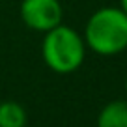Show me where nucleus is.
Wrapping results in <instances>:
<instances>
[{"label": "nucleus", "instance_id": "nucleus-3", "mask_svg": "<svg viewBox=\"0 0 127 127\" xmlns=\"http://www.w3.org/2000/svg\"><path fill=\"white\" fill-rule=\"evenodd\" d=\"M19 15L30 30L45 34L54 26L62 24L64 9L60 0H23Z\"/></svg>", "mask_w": 127, "mask_h": 127}, {"label": "nucleus", "instance_id": "nucleus-2", "mask_svg": "<svg viewBox=\"0 0 127 127\" xmlns=\"http://www.w3.org/2000/svg\"><path fill=\"white\" fill-rule=\"evenodd\" d=\"M43 62L51 71L60 75H69L84 64L86 43L75 28L67 24H58L43 34L41 41Z\"/></svg>", "mask_w": 127, "mask_h": 127}, {"label": "nucleus", "instance_id": "nucleus-6", "mask_svg": "<svg viewBox=\"0 0 127 127\" xmlns=\"http://www.w3.org/2000/svg\"><path fill=\"white\" fill-rule=\"evenodd\" d=\"M120 9L127 15V0H120Z\"/></svg>", "mask_w": 127, "mask_h": 127}, {"label": "nucleus", "instance_id": "nucleus-1", "mask_svg": "<svg viewBox=\"0 0 127 127\" xmlns=\"http://www.w3.org/2000/svg\"><path fill=\"white\" fill-rule=\"evenodd\" d=\"M86 49L99 56H116L127 49V15L114 6L95 9L84 26Z\"/></svg>", "mask_w": 127, "mask_h": 127}, {"label": "nucleus", "instance_id": "nucleus-7", "mask_svg": "<svg viewBox=\"0 0 127 127\" xmlns=\"http://www.w3.org/2000/svg\"><path fill=\"white\" fill-rule=\"evenodd\" d=\"M125 90H127V82H125Z\"/></svg>", "mask_w": 127, "mask_h": 127}, {"label": "nucleus", "instance_id": "nucleus-5", "mask_svg": "<svg viewBox=\"0 0 127 127\" xmlns=\"http://www.w3.org/2000/svg\"><path fill=\"white\" fill-rule=\"evenodd\" d=\"M0 127H26V110L17 101L0 103Z\"/></svg>", "mask_w": 127, "mask_h": 127}, {"label": "nucleus", "instance_id": "nucleus-4", "mask_svg": "<svg viewBox=\"0 0 127 127\" xmlns=\"http://www.w3.org/2000/svg\"><path fill=\"white\" fill-rule=\"evenodd\" d=\"M97 127H127V101L107 103L97 114Z\"/></svg>", "mask_w": 127, "mask_h": 127}]
</instances>
